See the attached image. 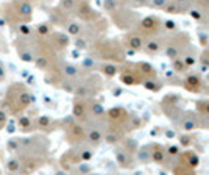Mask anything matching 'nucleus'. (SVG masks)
<instances>
[{"label":"nucleus","instance_id":"nucleus-1","mask_svg":"<svg viewBox=\"0 0 209 175\" xmlns=\"http://www.w3.org/2000/svg\"><path fill=\"white\" fill-rule=\"evenodd\" d=\"M33 95L27 91L25 85L22 83H14L10 86L8 92H7V99H5V108H8V111L11 114H19L21 111L27 109L30 106V103L33 102Z\"/></svg>","mask_w":209,"mask_h":175},{"label":"nucleus","instance_id":"nucleus-2","mask_svg":"<svg viewBox=\"0 0 209 175\" xmlns=\"http://www.w3.org/2000/svg\"><path fill=\"white\" fill-rule=\"evenodd\" d=\"M31 13H33V7L30 0H14V2L7 3L3 7V16L13 24L30 22Z\"/></svg>","mask_w":209,"mask_h":175},{"label":"nucleus","instance_id":"nucleus-3","mask_svg":"<svg viewBox=\"0 0 209 175\" xmlns=\"http://www.w3.org/2000/svg\"><path fill=\"white\" fill-rule=\"evenodd\" d=\"M21 170L24 172H35L42 166V158L33 153H24L21 158Z\"/></svg>","mask_w":209,"mask_h":175},{"label":"nucleus","instance_id":"nucleus-4","mask_svg":"<svg viewBox=\"0 0 209 175\" xmlns=\"http://www.w3.org/2000/svg\"><path fill=\"white\" fill-rule=\"evenodd\" d=\"M16 47H17V53H19L22 61H25V63L35 61V52H33V49H30V44H28V41L25 38L19 39L16 42Z\"/></svg>","mask_w":209,"mask_h":175},{"label":"nucleus","instance_id":"nucleus-5","mask_svg":"<svg viewBox=\"0 0 209 175\" xmlns=\"http://www.w3.org/2000/svg\"><path fill=\"white\" fill-rule=\"evenodd\" d=\"M81 163V158H80V152H75V150H70L67 152L63 158H61V166L67 170H70L75 164H80Z\"/></svg>","mask_w":209,"mask_h":175},{"label":"nucleus","instance_id":"nucleus-6","mask_svg":"<svg viewBox=\"0 0 209 175\" xmlns=\"http://www.w3.org/2000/svg\"><path fill=\"white\" fill-rule=\"evenodd\" d=\"M67 136L70 141H75V142H80L86 138V131L84 128L80 125V124H69V131H67Z\"/></svg>","mask_w":209,"mask_h":175},{"label":"nucleus","instance_id":"nucleus-7","mask_svg":"<svg viewBox=\"0 0 209 175\" xmlns=\"http://www.w3.org/2000/svg\"><path fill=\"white\" fill-rule=\"evenodd\" d=\"M50 44L53 49H58V50L66 49L69 46V36L64 33H53L50 36Z\"/></svg>","mask_w":209,"mask_h":175},{"label":"nucleus","instance_id":"nucleus-8","mask_svg":"<svg viewBox=\"0 0 209 175\" xmlns=\"http://www.w3.org/2000/svg\"><path fill=\"white\" fill-rule=\"evenodd\" d=\"M38 52V50H36ZM35 64L38 69L41 70H47L52 64V60H50V55L47 52H38V55L35 56Z\"/></svg>","mask_w":209,"mask_h":175},{"label":"nucleus","instance_id":"nucleus-9","mask_svg":"<svg viewBox=\"0 0 209 175\" xmlns=\"http://www.w3.org/2000/svg\"><path fill=\"white\" fill-rule=\"evenodd\" d=\"M77 14H78L80 19H83V21H89V19L94 16V11H92V8L89 7L87 2H81V3L78 5V8H77Z\"/></svg>","mask_w":209,"mask_h":175},{"label":"nucleus","instance_id":"nucleus-10","mask_svg":"<svg viewBox=\"0 0 209 175\" xmlns=\"http://www.w3.org/2000/svg\"><path fill=\"white\" fill-rule=\"evenodd\" d=\"M72 113L77 119H84L86 113H87V105L86 102L83 100H75L73 102V108H72Z\"/></svg>","mask_w":209,"mask_h":175},{"label":"nucleus","instance_id":"nucleus-11","mask_svg":"<svg viewBox=\"0 0 209 175\" xmlns=\"http://www.w3.org/2000/svg\"><path fill=\"white\" fill-rule=\"evenodd\" d=\"M17 125H19V130L22 133H30L36 128V124H33V120L27 116H21L19 120H17Z\"/></svg>","mask_w":209,"mask_h":175},{"label":"nucleus","instance_id":"nucleus-12","mask_svg":"<svg viewBox=\"0 0 209 175\" xmlns=\"http://www.w3.org/2000/svg\"><path fill=\"white\" fill-rule=\"evenodd\" d=\"M53 124H55V122H53L52 117H49V116H41V117H38V120H36V128L50 131V130H53Z\"/></svg>","mask_w":209,"mask_h":175},{"label":"nucleus","instance_id":"nucleus-13","mask_svg":"<svg viewBox=\"0 0 209 175\" xmlns=\"http://www.w3.org/2000/svg\"><path fill=\"white\" fill-rule=\"evenodd\" d=\"M86 139L91 142V144H98V142H101V139H103V133L98 130V128H91L87 133H86Z\"/></svg>","mask_w":209,"mask_h":175},{"label":"nucleus","instance_id":"nucleus-14","mask_svg":"<svg viewBox=\"0 0 209 175\" xmlns=\"http://www.w3.org/2000/svg\"><path fill=\"white\" fill-rule=\"evenodd\" d=\"M127 41H128L130 49H133V50H141V49H142V38H141L139 35L131 33V35L127 36Z\"/></svg>","mask_w":209,"mask_h":175},{"label":"nucleus","instance_id":"nucleus-15","mask_svg":"<svg viewBox=\"0 0 209 175\" xmlns=\"http://www.w3.org/2000/svg\"><path fill=\"white\" fill-rule=\"evenodd\" d=\"M114 153H116V159L119 161V164H120L122 167H128V166H130V163H128V161H130V156H128V153H127L122 147H117Z\"/></svg>","mask_w":209,"mask_h":175},{"label":"nucleus","instance_id":"nucleus-16","mask_svg":"<svg viewBox=\"0 0 209 175\" xmlns=\"http://www.w3.org/2000/svg\"><path fill=\"white\" fill-rule=\"evenodd\" d=\"M156 27H158V19L153 17V16H148V17L142 19V22H141V28H142L144 32H151V30H155Z\"/></svg>","mask_w":209,"mask_h":175},{"label":"nucleus","instance_id":"nucleus-17","mask_svg":"<svg viewBox=\"0 0 209 175\" xmlns=\"http://www.w3.org/2000/svg\"><path fill=\"white\" fill-rule=\"evenodd\" d=\"M200 86H201V81H200V78L197 77V75H189L187 78H186V88L189 89V91H198L200 89Z\"/></svg>","mask_w":209,"mask_h":175},{"label":"nucleus","instance_id":"nucleus-18","mask_svg":"<svg viewBox=\"0 0 209 175\" xmlns=\"http://www.w3.org/2000/svg\"><path fill=\"white\" fill-rule=\"evenodd\" d=\"M63 75L67 77V78H77V77L80 75V70H78V67L73 66V64H64Z\"/></svg>","mask_w":209,"mask_h":175},{"label":"nucleus","instance_id":"nucleus-19","mask_svg":"<svg viewBox=\"0 0 209 175\" xmlns=\"http://www.w3.org/2000/svg\"><path fill=\"white\" fill-rule=\"evenodd\" d=\"M150 159L161 164V163H164V159H165V152H164L161 147H155V150H151V153H150Z\"/></svg>","mask_w":209,"mask_h":175},{"label":"nucleus","instance_id":"nucleus-20","mask_svg":"<svg viewBox=\"0 0 209 175\" xmlns=\"http://www.w3.org/2000/svg\"><path fill=\"white\" fill-rule=\"evenodd\" d=\"M7 170H8V172H13V173L19 172V170H21V159H19V158H11V159H8V161H7Z\"/></svg>","mask_w":209,"mask_h":175},{"label":"nucleus","instance_id":"nucleus-21","mask_svg":"<svg viewBox=\"0 0 209 175\" xmlns=\"http://www.w3.org/2000/svg\"><path fill=\"white\" fill-rule=\"evenodd\" d=\"M66 25H67V33H69L70 36H80V33H81V25H80L78 22H67Z\"/></svg>","mask_w":209,"mask_h":175},{"label":"nucleus","instance_id":"nucleus-22","mask_svg":"<svg viewBox=\"0 0 209 175\" xmlns=\"http://www.w3.org/2000/svg\"><path fill=\"white\" fill-rule=\"evenodd\" d=\"M17 32H19V35H21V36H24V38H30V36L33 35L31 27H30L28 24H25V22L17 24Z\"/></svg>","mask_w":209,"mask_h":175},{"label":"nucleus","instance_id":"nucleus-23","mask_svg":"<svg viewBox=\"0 0 209 175\" xmlns=\"http://www.w3.org/2000/svg\"><path fill=\"white\" fill-rule=\"evenodd\" d=\"M89 111H91V114H92V116H95V117H101V116L104 114V108H103L100 103H97V102L91 103Z\"/></svg>","mask_w":209,"mask_h":175},{"label":"nucleus","instance_id":"nucleus-24","mask_svg":"<svg viewBox=\"0 0 209 175\" xmlns=\"http://www.w3.org/2000/svg\"><path fill=\"white\" fill-rule=\"evenodd\" d=\"M75 5H77L75 0H59V8L63 11H66V13L73 11L75 10Z\"/></svg>","mask_w":209,"mask_h":175},{"label":"nucleus","instance_id":"nucleus-25","mask_svg":"<svg viewBox=\"0 0 209 175\" xmlns=\"http://www.w3.org/2000/svg\"><path fill=\"white\" fill-rule=\"evenodd\" d=\"M36 33H38V36H41V38H47V36H50L52 28H50L49 24H41V25H38Z\"/></svg>","mask_w":209,"mask_h":175},{"label":"nucleus","instance_id":"nucleus-26","mask_svg":"<svg viewBox=\"0 0 209 175\" xmlns=\"http://www.w3.org/2000/svg\"><path fill=\"white\" fill-rule=\"evenodd\" d=\"M108 116H109L111 120H119L122 116H125V111H123L122 108H111V109L108 111Z\"/></svg>","mask_w":209,"mask_h":175},{"label":"nucleus","instance_id":"nucleus-27","mask_svg":"<svg viewBox=\"0 0 209 175\" xmlns=\"http://www.w3.org/2000/svg\"><path fill=\"white\" fill-rule=\"evenodd\" d=\"M101 72L106 77H114L117 74V67L114 64H103L101 66Z\"/></svg>","mask_w":209,"mask_h":175},{"label":"nucleus","instance_id":"nucleus-28","mask_svg":"<svg viewBox=\"0 0 209 175\" xmlns=\"http://www.w3.org/2000/svg\"><path fill=\"white\" fill-rule=\"evenodd\" d=\"M145 49H147L150 53H158V52H159V49H161V46H159V42H158V41H155V39H150V41L147 42Z\"/></svg>","mask_w":209,"mask_h":175},{"label":"nucleus","instance_id":"nucleus-29","mask_svg":"<svg viewBox=\"0 0 209 175\" xmlns=\"http://www.w3.org/2000/svg\"><path fill=\"white\" fill-rule=\"evenodd\" d=\"M164 8H165V11H167V13H172V14H178V13H183V11H181V7H179L176 2L167 3Z\"/></svg>","mask_w":209,"mask_h":175},{"label":"nucleus","instance_id":"nucleus-30","mask_svg":"<svg viewBox=\"0 0 209 175\" xmlns=\"http://www.w3.org/2000/svg\"><path fill=\"white\" fill-rule=\"evenodd\" d=\"M150 153H151V152H150L148 147L141 148V150H139V155H137V156H139V161H142V163H148V161H150Z\"/></svg>","mask_w":209,"mask_h":175},{"label":"nucleus","instance_id":"nucleus-31","mask_svg":"<svg viewBox=\"0 0 209 175\" xmlns=\"http://www.w3.org/2000/svg\"><path fill=\"white\" fill-rule=\"evenodd\" d=\"M7 147L13 152H19L21 150V139H10L8 142H7Z\"/></svg>","mask_w":209,"mask_h":175},{"label":"nucleus","instance_id":"nucleus-32","mask_svg":"<svg viewBox=\"0 0 209 175\" xmlns=\"http://www.w3.org/2000/svg\"><path fill=\"white\" fill-rule=\"evenodd\" d=\"M197 125H195V120L192 119V117H187L184 122H183V125H181V128L183 130H186V131H189V130H193Z\"/></svg>","mask_w":209,"mask_h":175},{"label":"nucleus","instance_id":"nucleus-33","mask_svg":"<svg viewBox=\"0 0 209 175\" xmlns=\"http://www.w3.org/2000/svg\"><path fill=\"white\" fill-rule=\"evenodd\" d=\"M186 158H187V164L190 166V167H195L197 164H198V156L195 155V153H186Z\"/></svg>","mask_w":209,"mask_h":175},{"label":"nucleus","instance_id":"nucleus-34","mask_svg":"<svg viewBox=\"0 0 209 175\" xmlns=\"http://www.w3.org/2000/svg\"><path fill=\"white\" fill-rule=\"evenodd\" d=\"M104 10L106 11H116L117 10V2L116 0H104Z\"/></svg>","mask_w":209,"mask_h":175},{"label":"nucleus","instance_id":"nucleus-35","mask_svg":"<svg viewBox=\"0 0 209 175\" xmlns=\"http://www.w3.org/2000/svg\"><path fill=\"white\" fill-rule=\"evenodd\" d=\"M7 122H8V116H7L5 109L0 108V130H3L7 127Z\"/></svg>","mask_w":209,"mask_h":175},{"label":"nucleus","instance_id":"nucleus-36","mask_svg":"<svg viewBox=\"0 0 209 175\" xmlns=\"http://www.w3.org/2000/svg\"><path fill=\"white\" fill-rule=\"evenodd\" d=\"M173 67H175V70L183 72V70L186 69V64H184V61H183V60H175V61H173Z\"/></svg>","mask_w":209,"mask_h":175},{"label":"nucleus","instance_id":"nucleus-37","mask_svg":"<svg viewBox=\"0 0 209 175\" xmlns=\"http://www.w3.org/2000/svg\"><path fill=\"white\" fill-rule=\"evenodd\" d=\"M122 81H123L125 85H134V83H136V78H134L131 74H125V75H122Z\"/></svg>","mask_w":209,"mask_h":175},{"label":"nucleus","instance_id":"nucleus-38","mask_svg":"<svg viewBox=\"0 0 209 175\" xmlns=\"http://www.w3.org/2000/svg\"><path fill=\"white\" fill-rule=\"evenodd\" d=\"M176 53H178V47H175V46H170V47H167V50H165V55H167L169 58H175Z\"/></svg>","mask_w":209,"mask_h":175},{"label":"nucleus","instance_id":"nucleus-39","mask_svg":"<svg viewBox=\"0 0 209 175\" xmlns=\"http://www.w3.org/2000/svg\"><path fill=\"white\" fill-rule=\"evenodd\" d=\"M80 158H81V161H89L92 158V150H81Z\"/></svg>","mask_w":209,"mask_h":175},{"label":"nucleus","instance_id":"nucleus-40","mask_svg":"<svg viewBox=\"0 0 209 175\" xmlns=\"http://www.w3.org/2000/svg\"><path fill=\"white\" fill-rule=\"evenodd\" d=\"M183 61H184L186 67H189V66H193V64L197 63V60H195V56H193V55H187V56H186Z\"/></svg>","mask_w":209,"mask_h":175},{"label":"nucleus","instance_id":"nucleus-41","mask_svg":"<svg viewBox=\"0 0 209 175\" xmlns=\"http://www.w3.org/2000/svg\"><path fill=\"white\" fill-rule=\"evenodd\" d=\"M144 86L147 88V89H150V91H159V85H156V83H153V81H145L144 83Z\"/></svg>","mask_w":209,"mask_h":175},{"label":"nucleus","instance_id":"nucleus-42","mask_svg":"<svg viewBox=\"0 0 209 175\" xmlns=\"http://www.w3.org/2000/svg\"><path fill=\"white\" fill-rule=\"evenodd\" d=\"M167 153L172 155V156H175V155L179 153V147H178V145H170V147L167 148Z\"/></svg>","mask_w":209,"mask_h":175},{"label":"nucleus","instance_id":"nucleus-43","mask_svg":"<svg viewBox=\"0 0 209 175\" xmlns=\"http://www.w3.org/2000/svg\"><path fill=\"white\" fill-rule=\"evenodd\" d=\"M94 64H95V63H94V60H91V58H86V60L83 61V66H84V67H87V69L94 67Z\"/></svg>","mask_w":209,"mask_h":175},{"label":"nucleus","instance_id":"nucleus-44","mask_svg":"<svg viewBox=\"0 0 209 175\" xmlns=\"http://www.w3.org/2000/svg\"><path fill=\"white\" fill-rule=\"evenodd\" d=\"M151 5H153V7H156V8L164 7V5H165V0H153V2H151Z\"/></svg>","mask_w":209,"mask_h":175},{"label":"nucleus","instance_id":"nucleus-45","mask_svg":"<svg viewBox=\"0 0 209 175\" xmlns=\"http://www.w3.org/2000/svg\"><path fill=\"white\" fill-rule=\"evenodd\" d=\"M190 16L195 17V19H200V17H201V13H200V10L195 8V10H190Z\"/></svg>","mask_w":209,"mask_h":175},{"label":"nucleus","instance_id":"nucleus-46","mask_svg":"<svg viewBox=\"0 0 209 175\" xmlns=\"http://www.w3.org/2000/svg\"><path fill=\"white\" fill-rule=\"evenodd\" d=\"M3 80H5V67L0 63V81H3Z\"/></svg>","mask_w":209,"mask_h":175},{"label":"nucleus","instance_id":"nucleus-47","mask_svg":"<svg viewBox=\"0 0 209 175\" xmlns=\"http://www.w3.org/2000/svg\"><path fill=\"white\" fill-rule=\"evenodd\" d=\"M175 27H176V25H175L173 21H167V22H165V28H167V30H173Z\"/></svg>","mask_w":209,"mask_h":175},{"label":"nucleus","instance_id":"nucleus-48","mask_svg":"<svg viewBox=\"0 0 209 175\" xmlns=\"http://www.w3.org/2000/svg\"><path fill=\"white\" fill-rule=\"evenodd\" d=\"M136 5H147V0H134Z\"/></svg>","mask_w":209,"mask_h":175},{"label":"nucleus","instance_id":"nucleus-49","mask_svg":"<svg viewBox=\"0 0 209 175\" xmlns=\"http://www.w3.org/2000/svg\"><path fill=\"white\" fill-rule=\"evenodd\" d=\"M165 134H167V138H175V133H173L172 130H169V131H167Z\"/></svg>","mask_w":209,"mask_h":175},{"label":"nucleus","instance_id":"nucleus-50","mask_svg":"<svg viewBox=\"0 0 209 175\" xmlns=\"http://www.w3.org/2000/svg\"><path fill=\"white\" fill-rule=\"evenodd\" d=\"M80 172H89V167L87 166H81L80 167Z\"/></svg>","mask_w":209,"mask_h":175},{"label":"nucleus","instance_id":"nucleus-51","mask_svg":"<svg viewBox=\"0 0 209 175\" xmlns=\"http://www.w3.org/2000/svg\"><path fill=\"white\" fill-rule=\"evenodd\" d=\"M183 144H184V145H187V144H189V138H187V136H184V138H183Z\"/></svg>","mask_w":209,"mask_h":175},{"label":"nucleus","instance_id":"nucleus-52","mask_svg":"<svg viewBox=\"0 0 209 175\" xmlns=\"http://www.w3.org/2000/svg\"><path fill=\"white\" fill-rule=\"evenodd\" d=\"M204 109H206L204 113H207V114H209V103H206V105H204Z\"/></svg>","mask_w":209,"mask_h":175},{"label":"nucleus","instance_id":"nucleus-53","mask_svg":"<svg viewBox=\"0 0 209 175\" xmlns=\"http://www.w3.org/2000/svg\"><path fill=\"white\" fill-rule=\"evenodd\" d=\"M176 3H186V2H189V0H175Z\"/></svg>","mask_w":209,"mask_h":175},{"label":"nucleus","instance_id":"nucleus-54","mask_svg":"<svg viewBox=\"0 0 209 175\" xmlns=\"http://www.w3.org/2000/svg\"><path fill=\"white\" fill-rule=\"evenodd\" d=\"M207 122H209V119H207Z\"/></svg>","mask_w":209,"mask_h":175}]
</instances>
